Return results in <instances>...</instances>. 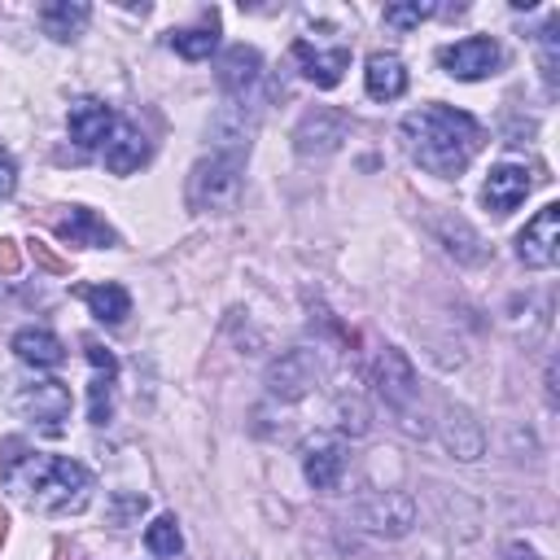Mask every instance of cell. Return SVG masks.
Wrapping results in <instances>:
<instances>
[{
    "label": "cell",
    "mask_w": 560,
    "mask_h": 560,
    "mask_svg": "<svg viewBox=\"0 0 560 560\" xmlns=\"http://www.w3.org/2000/svg\"><path fill=\"white\" fill-rule=\"evenodd\" d=\"M372 381H376V394H381V398L394 407V416L402 420V429L424 438L429 429L416 424V394H420V385H416V368H411V359H407L398 346H385V350L376 354Z\"/></svg>",
    "instance_id": "cell-4"
},
{
    "label": "cell",
    "mask_w": 560,
    "mask_h": 560,
    "mask_svg": "<svg viewBox=\"0 0 560 560\" xmlns=\"http://www.w3.org/2000/svg\"><path fill=\"white\" fill-rule=\"evenodd\" d=\"M438 13V4H385V26L394 31H411L420 22H429Z\"/></svg>",
    "instance_id": "cell-28"
},
{
    "label": "cell",
    "mask_w": 560,
    "mask_h": 560,
    "mask_svg": "<svg viewBox=\"0 0 560 560\" xmlns=\"http://www.w3.org/2000/svg\"><path fill=\"white\" fill-rule=\"evenodd\" d=\"M26 249H31V258H35L44 271H52V276H66V271H70V262H66L61 254H52V245H44V241H31Z\"/></svg>",
    "instance_id": "cell-32"
},
{
    "label": "cell",
    "mask_w": 560,
    "mask_h": 560,
    "mask_svg": "<svg viewBox=\"0 0 560 560\" xmlns=\"http://www.w3.org/2000/svg\"><path fill=\"white\" fill-rule=\"evenodd\" d=\"M144 508H149V499H144V494H118V499H114V512H109V521L122 529V525H127L131 516H140Z\"/></svg>",
    "instance_id": "cell-31"
},
{
    "label": "cell",
    "mask_w": 560,
    "mask_h": 560,
    "mask_svg": "<svg viewBox=\"0 0 560 560\" xmlns=\"http://www.w3.org/2000/svg\"><path fill=\"white\" fill-rule=\"evenodd\" d=\"M350 140V114L332 105H315L298 118L293 127V149L298 158H328Z\"/></svg>",
    "instance_id": "cell-5"
},
{
    "label": "cell",
    "mask_w": 560,
    "mask_h": 560,
    "mask_svg": "<svg viewBox=\"0 0 560 560\" xmlns=\"http://www.w3.org/2000/svg\"><path fill=\"white\" fill-rule=\"evenodd\" d=\"M293 61L302 66V74L315 83V88H337L341 74L350 70V48H315L311 39H293Z\"/></svg>",
    "instance_id": "cell-18"
},
{
    "label": "cell",
    "mask_w": 560,
    "mask_h": 560,
    "mask_svg": "<svg viewBox=\"0 0 560 560\" xmlns=\"http://www.w3.org/2000/svg\"><path fill=\"white\" fill-rule=\"evenodd\" d=\"M18 267H22L18 241H13V236H0V271H4V276H18Z\"/></svg>",
    "instance_id": "cell-34"
},
{
    "label": "cell",
    "mask_w": 560,
    "mask_h": 560,
    "mask_svg": "<svg viewBox=\"0 0 560 560\" xmlns=\"http://www.w3.org/2000/svg\"><path fill=\"white\" fill-rule=\"evenodd\" d=\"M83 350H88V363H92L96 372H105V376L114 381V372H118V359H114V354H109V350H105V346H101L96 337H88V341H83Z\"/></svg>",
    "instance_id": "cell-33"
},
{
    "label": "cell",
    "mask_w": 560,
    "mask_h": 560,
    "mask_svg": "<svg viewBox=\"0 0 560 560\" xmlns=\"http://www.w3.org/2000/svg\"><path fill=\"white\" fill-rule=\"evenodd\" d=\"M438 66H442L451 79L477 83V79H490V74L503 66V48H499L490 35H468V39H455V44L438 48Z\"/></svg>",
    "instance_id": "cell-6"
},
{
    "label": "cell",
    "mask_w": 560,
    "mask_h": 560,
    "mask_svg": "<svg viewBox=\"0 0 560 560\" xmlns=\"http://www.w3.org/2000/svg\"><path fill=\"white\" fill-rule=\"evenodd\" d=\"M363 88L372 101H398L407 92V66L394 52H372L363 70Z\"/></svg>",
    "instance_id": "cell-21"
},
{
    "label": "cell",
    "mask_w": 560,
    "mask_h": 560,
    "mask_svg": "<svg viewBox=\"0 0 560 560\" xmlns=\"http://www.w3.org/2000/svg\"><path fill=\"white\" fill-rule=\"evenodd\" d=\"M88 22H92V9H88L83 0H48V4H39V26H44V35H52L57 44L79 39Z\"/></svg>",
    "instance_id": "cell-22"
},
{
    "label": "cell",
    "mask_w": 560,
    "mask_h": 560,
    "mask_svg": "<svg viewBox=\"0 0 560 560\" xmlns=\"http://www.w3.org/2000/svg\"><path fill=\"white\" fill-rule=\"evenodd\" d=\"M398 136H402L407 158L438 179H459L486 140L481 122L451 105H420V109L402 114Z\"/></svg>",
    "instance_id": "cell-2"
},
{
    "label": "cell",
    "mask_w": 560,
    "mask_h": 560,
    "mask_svg": "<svg viewBox=\"0 0 560 560\" xmlns=\"http://www.w3.org/2000/svg\"><path fill=\"white\" fill-rule=\"evenodd\" d=\"M210 140H214V153L245 158L249 144H254V109L241 105V101L219 105V114L210 118Z\"/></svg>",
    "instance_id": "cell-14"
},
{
    "label": "cell",
    "mask_w": 560,
    "mask_h": 560,
    "mask_svg": "<svg viewBox=\"0 0 560 560\" xmlns=\"http://www.w3.org/2000/svg\"><path fill=\"white\" fill-rule=\"evenodd\" d=\"M337 429L341 433H350V438H363L368 433V407H363V398H337Z\"/></svg>",
    "instance_id": "cell-30"
},
{
    "label": "cell",
    "mask_w": 560,
    "mask_h": 560,
    "mask_svg": "<svg viewBox=\"0 0 560 560\" xmlns=\"http://www.w3.org/2000/svg\"><path fill=\"white\" fill-rule=\"evenodd\" d=\"M516 258H521L525 267H534V271L556 267V258H560V206H556V201H547V206L516 232Z\"/></svg>",
    "instance_id": "cell-8"
},
{
    "label": "cell",
    "mask_w": 560,
    "mask_h": 560,
    "mask_svg": "<svg viewBox=\"0 0 560 560\" xmlns=\"http://www.w3.org/2000/svg\"><path fill=\"white\" fill-rule=\"evenodd\" d=\"M525 192H529V171L516 166V162H499V166H490V175H486L481 201H486V210H494V214H512V210L525 201Z\"/></svg>",
    "instance_id": "cell-17"
},
{
    "label": "cell",
    "mask_w": 560,
    "mask_h": 560,
    "mask_svg": "<svg viewBox=\"0 0 560 560\" xmlns=\"http://www.w3.org/2000/svg\"><path fill=\"white\" fill-rule=\"evenodd\" d=\"M258 74H262V52L254 48V44H232L223 57H219V88L236 101V96H245L254 83H258Z\"/></svg>",
    "instance_id": "cell-19"
},
{
    "label": "cell",
    "mask_w": 560,
    "mask_h": 560,
    "mask_svg": "<svg viewBox=\"0 0 560 560\" xmlns=\"http://www.w3.org/2000/svg\"><path fill=\"white\" fill-rule=\"evenodd\" d=\"M52 232L70 245H88V249H105V245H118V232L88 206H66L61 214H52Z\"/></svg>",
    "instance_id": "cell-15"
},
{
    "label": "cell",
    "mask_w": 560,
    "mask_h": 560,
    "mask_svg": "<svg viewBox=\"0 0 560 560\" xmlns=\"http://www.w3.org/2000/svg\"><path fill=\"white\" fill-rule=\"evenodd\" d=\"M13 188H18V166H13V162L0 153V201H4Z\"/></svg>",
    "instance_id": "cell-35"
},
{
    "label": "cell",
    "mask_w": 560,
    "mask_h": 560,
    "mask_svg": "<svg viewBox=\"0 0 560 560\" xmlns=\"http://www.w3.org/2000/svg\"><path fill=\"white\" fill-rule=\"evenodd\" d=\"M438 433H442V446H446L455 459H464V464L481 459V451H486V433H481V424L472 420L468 407H455V402H451V407L442 411Z\"/></svg>",
    "instance_id": "cell-16"
},
{
    "label": "cell",
    "mask_w": 560,
    "mask_h": 560,
    "mask_svg": "<svg viewBox=\"0 0 560 560\" xmlns=\"http://www.w3.org/2000/svg\"><path fill=\"white\" fill-rule=\"evenodd\" d=\"M83 293V302H88V311L101 319V324H122L127 315H131V293L122 289V284H114V280H105V284H88V289H79Z\"/></svg>",
    "instance_id": "cell-25"
},
{
    "label": "cell",
    "mask_w": 560,
    "mask_h": 560,
    "mask_svg": "<svg viewBox=\"0 0 560 560\" xmlns=\"http://www.w3.org/2000/svg\"><path fill=\"white\" fill-rule=\"evenodd\" d=\"M298 459H302V477H306L311 490L332 494V490L341 486V472H346V446H341L337 433H311V438L302 442Z\"/></svg>",
    "instance_id": "cell-10"
},
{
    "label": "cell",
    "mask_w": 560,
    "mask_h": 560,
    "mask_svg": "<svg viewBox=\"0 0 560 560\" xmlns=\"http://www.w3.org/2000/svg\"><path fill=\"white\" fill-rule=\"evenodd\" d=\"M354 521L368 534H376V538H402L416 525V499L402 494V490H381V494H372V499L359 503Z\"/></svg>",
    "instance_id": "cell-9"
},
{
    "label": "cell",
    "mask_w": 560,
    "mask_h": 560,
    "mask_svg": "<svg viewBox=\"0 0 560 560\" xmlns=\"http://www.w3.org/2000/svg\"><path fill=\"white\" fill-rule=\"evenodd\" d=\"M66 131H70V140H74L79 149H96V144H105L109 131H114V109H109L101 96H79V101H70V109H66Z\"/></svg>",
    "instance_id": "cell-13"
},
{
    "label": "cell",
    "mask_w": 560,
    "mask_h": 560,
    "mask_svg": "<svg viewBox=\"0 0 560 560\" xmlns=\"http://www.w3.org/2000/svg\"><path fill=\"white\" fill-rule=\"evenodd\" d=\"M144 547H149L153 556H175V551L184 547V534H179L175 516H158V521L144 529Z\"/></svg>",
    "instance_id": "cell-27"
},
{
    "label": "cell",
    "mask_w": 560,
    "mask_h": 560,
    "mask_svg": "<svg viewBox=\"0 0 560 560\" xmlns=\"http://www.w3.org/2000/svg\"><path fill=\"white\" fill-rule=\"evenodd\" d=\"M236 197H241V158L210 153V158H197L192 162L188 184H184L188 210H197V214H223V210L236 206Z\"/></svg>",
    "instance_id": "cell-3"
},
{
    "label": "cell",
    "mask_w": 560,
    "mask_h": 560,
    "mask_svg": "<svg viewBox=\"0 0 560 560\" xmlns=\"http://www.w3.org/2000/svg\"><path fill=\"white\" fill-rule=\"evenodd\" d=\"M0 481L13 499L44 516H74L88 508L96 481L92 468L70 455L31 451L26 438H0Z\"/></svg>",
    "instance_id": "cell-1"
},
{
    "label": "cell",
    "mask_w": 560,
    "mask_h": 560,
    "mask_svg": "<svg viewBox=\"0 0 560 560\" xmlns=\"http://www.w3.org/2000/svg\"><path fill=\"white\" fill-rule=\"evenodd\" d=\"M109 416H114V389H109V376H96L88 385V420L109 424Z\"/></svg>",
    "instance_id": "cell-29"
},
{
    "label": "cell",
    "mask_w": 560,
    "mask_h": 560,
    "mask_svg": "<svg viewBox=\"0 0 560 560\" xmlns=\"http://www.w3.org/2000/svg\"><path fill=\"white\" fill-rule=\"evenodd\" d=\"M556 26H560V13H551L547 26L534 35L538 39V70H542V83L551 92H556V70H560V35H556Z\"/></svg>",
    "instance_id": "cell-26"
},
{
    "label": "cell",
    "mask_w": 560,
    "mask_h": 560,
    "mask_svg": "<svg viewBox=\"0 0 560 560\" xmlns=\"http://www.w3.org/2000/svg\"><path fill=\"white\" fill-rule=\"evenodd\" d=\"M171 48L184 57V61H206L214 48H219V13L210 9L197 26H184V31H171Z\"/></svg>",
    "instance_id": "cell-24"
},
{
    "label": "cell",
    "mask_w": 560,
    "mask_h": 560,
    "mask_svg": "<svg viewBox=\"0 0 560 560\" xmlns=\"http://www.w3.org/2000/svg\"><path fill=\"white\" fill-rule=\"evenodd\" d=\"M429 232H433L438 245H442L455 262H464V267H481V262L490 258V245L481 241V232H477L468 219H459L455 210H433V214H429Z\"/></svg>",
    "instance_id": "cell-11"
},
{
    "label": "cell",
    "mask_w": 560,
    "mask_h": 560,
    "mask_svg": "<svg viewBox=\"0 0 560 560\" xmlns=\"http://www.w3.org/2000/svg\"><path fill=\"white\" fill-rule=\"evenodd\" d=\"M149 162V140L136 122H114L109 140H105V171L114 175H131Z\"/></svg>",
    "instance_id": "cell-20"
},
{
    "label": "cell",
    "mask_w": 560,
    "mask_h": 560,
    "mask_svg": "<svg viewBox=\"0 0 560 560\" xmlns=\"http://www.w3.org/2000/svg\"><path fill=\"white\" fill-rule=\"evenodd\" d=\"M13 407H18V416H26L35 429H44V433H61L66 429V416H70V389L61 385V381H31V385H22L18 394H13Z\"/></svg>",
    "instance_id": "cell-7"
},
{
    "label": "cell",
    "mask_w": 560,
    "mask_h": 560,
    "mask_svg": "<svg viewBox=\"0 0 560 560\" xmlns=\"http://www.w3.org/2000/svg\"><path fill=\"white\" fill-rule=\"evenodd\" d=\"M499 560H538V551H534V547H529V542H508V547H503V556H499Z\"/></svg>",
    "instance_id": "cell-36"
},
{
    "label": "cell",
    "mask_w": 560,
    "mask_h": 560,
    "mask_svg": "<svg viewBox=\"0 0 560 560\" xmlns=\"http://www.w3.org/2000/svg\"><path fill=\"white\" fill-rule=\"evenodd\" d=\"M13 354L31 368H57L66 359V346L48 328H22V332H13Z\"/></svg>",
    "instance_id": "cell-23"
},
{
    "label": "cell",
    "mask_w": 560,
    "mask_h": 560,
    "mask_svg": "<svg viewBox=\"0 0 560 560\" xmlns=\"http://www.w3.org/2000/svg\"><path fill=\"white\" fill-rule=\"evenodd\" d=\"M319 376V363L311 350H284L271 368H267V394L280 402H298Z\"/></svg>",
    "instance_id": "cell-12"
},
{
    "label": "cell",
    "mask_w": 560,
    "mask_h": 560,
    "mask_svg": "<svg viewBox=\"0 0 560 560\" xmlns=\"http://www.w3.org/2000/svg\"><path fill=\"white\" fill-rule=\"evenodd\" d=\"M4 538H9V512L0 508V547H4Z\"/></svg>",
    "instance_id": "cell-38"
},
{
    "label": "cell",
    "mask_w": 560,
    "mask_h": 560,
    "mask_svg": "<svg viewBox=\"0 0 560 560\" xmlns=\"http://www.w3.org/2000/svg\"><path fill=\"white\" fill-rule=\"evenodd\" d=\"M547 402L556 407V359L547 363Z\"/></svg>",
    "instance_id": "cell-37"
}]
</instances>
